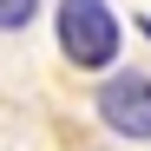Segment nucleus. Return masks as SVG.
Masks as SVG:
<instances>
[{"label":"nucleus","mask_w":151,"mask_h":151,"mask_svg":"<svg viewBox=\"0 0 151 151\" xmlns=\"http://www.w3.org/2000/svg\"><path fill=\"white\" fill-rule=\"evenodd\" d=\"M53 40H59L66 66H79V72H118L125 20L112 13V0H59L53 7Z\"/></svg>","instance_id":"nucleus-1"},{"label":"nucleus","mask_w":151,"mask_h":151,"mask_svg":"<svg viewBox=\"0 0 151 151\" xmlns=\"http://www.w3.org/2000/svg\"><path fill=\"white\" fill-rule=\"evenodd\" d=\"M92 112H99V125H105L112 138L151 145V72H138V66L105 72L99 92H92Z\"/></svg>","instance_id":"nucleus-2"},{"label":"nucleus","mask_w":151,"mask_h":151,"mask_svg":"<svg viewBox=\"0 0 151 151\" xmlns=\"http://www.w3.org/2000/svg\"><path fill=\"white\" fill-rule=\"evenodd\" d=\"M46 0H0V33H27Z\"/></svg>","instance_id":"nucleus-3"},{"label":"nucleus","mask_w":151,"mask_h":151,"mask_svg":"<svg viewBox=\"0 0 151 151\" xmlns=\"http://www.w3.org/2000/svg\"><path fill=\"white\" fill-rule=\"evenodd\" d=\"M138 33H145V40H151V20H138Z\"/></svg>","instance_id":"nucleus-4"}]
</instances>
